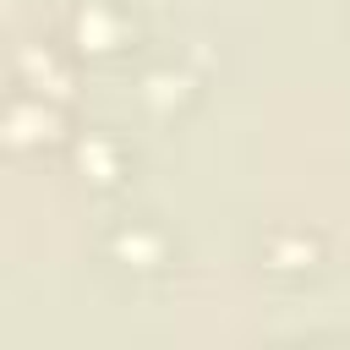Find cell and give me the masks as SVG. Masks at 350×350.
<instances>
[{
    "mask_svg": "<svg viewBox=\"0 0 350 350\" xmlns=\"http://www.w3.org/2000/svg\"><path fill=\"white\" fill-rule=\"evenodd\" d=\"M262 268L273 273V279H284V284H301V279H312L317 273V257H323V241L317 235H295V230H273L268 241H262Z\"/></svg>",
    "mask_w": 350,
    "mask_h": 350,
    "instance_id": "7a4b0ae2",
    "label": "cell"
},
{
    "mask_svg": "<svg viewBox=\"0 0 350 350\" xmlns=\"http://www.w3.org/2000/svg\"><path fill=\"white\" fill-rule=\"evenodd\" d=\"M115 148H120V142H109V137H88V142H82V164L93 170V180H98V186H115V180H120V170H126V159H120Z\"/></svg>",
    "mask_w": 350,
    "mask_h": 350,
    "instance_id": "3957f363",
    "label": "cell"
},
{
    "mask_svg": "<svg viewBox=\"0 0 350 350\" xmlns=\"http://www.w3.org/2000/svg\"><path fill=\"white\" fill-rule=\"evenodd\" d=\"M98 246H104V262L120 268V273H131V279H164V273L175 268V257H180L175 235H170L153 213H120V219L104 230Z\"/></svg>",
    "mask_w": 350,
    "mask_h": 350,
    "instance_id": "6da1fadb",
    "label": "cell"
}]
</instances>
